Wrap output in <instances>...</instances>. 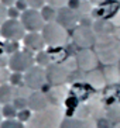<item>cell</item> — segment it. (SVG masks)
I'll return each mask as SVG.
<instances>
[{
  "instance_id": "cell-1",
  "label": "cell",
  "mask_w": 120,
  "mask_h": 128,
  "mask_svg": "<svg viewBox=\"0 0 120 128\" xmlns=\"http://www.w3.org/2000/svg\"><path fill=\"white\" fill-rule=\"evenodd\" d=\"M65 118V111L61 106L51 104L42 111L33 113L27 128H61V124Z\"/></svg>"
},
{
  "instance_id": "cell-2",
  "label": "cell",
  "mask_w": 120,
  "mask_h": 128,
  "mask_svg": "<svg viewBox=\"0 0 120 128\" xmlns=\"http://www.w3.org/2000/svg\"><path fill=\"white\" fill-rule=\"evenodd\" d=\"M95 52L105 65H117L120 62V41L112 37L96 40Z\"/></svg>"
},
{
  "instance_id": "cell-3",
  "label": "cell",
  "mask_w": 120,
  "mask_h": 128,
  "mask_svg": "<svg viewBox=\"0 0 120 128\" xmlns=\"http://www.w3.org/2000/svg\"><path fill=\"white\" fill-rule=\"evenodd\" d=\"M41 35L48 46H64L68 42L67 28H64L56 21L45 24V27L41 31Z\"/></svg>"
},
{
  "instance_id": "cell-4",
  "label": "cell",
  "mask_w": 120,
  "mask_h": 128,
  "mask_svg": "<svg viewBox=\"0 0 120 128\" xmlns=\"http://www.w3.org/2000/svg\"><path fill=\"white\" fill-rule=\"evenodd\" d=\"M35 65V55L30 49H20L9 56V69L11 72L24 73Z\"/></svg>"
},
{
  "instance_id": "cell-5",
  "label": "cell",
  "mask_w": 120,
  "mask_h": 128,
  "mask_svg": "<svg viewBox=\"0 0 120 128\" xmlns=\"http://www.w3.org/2000/svg\"><path fill=\"white\" fill-rule=\"evenodd\" d=\"M27 34L20 18H7L0 26V35L6 41H20Z\"/></svg>"
},
{
  "instance_id": "cell-6",
  "label": "cell",
  "mask_w": 120,
  "mask_h": 128,
  "mask_svg": "<svg viewBox=\"0 0 120 128\" xmlns=\"http://www.w3.org/2000/svg\"><path fill=\"white\" fill-rule=\"evenodd\" d=\"M20 21L27 32H41L47 24L40 10H34V8H27L26 12H23L20 16Z\"/></svg>"
},
{
  "instance_id": "cell-7",
  "label": "cell",
  "mask_w": 120,
  "mask_h": 128,
  "mask_svg": "<svg viewBox=\"0 0 120 128\" xmlns=\"http://www.w3.org/2000/svg\"><path fill=\"white\" fill-rule=\"evenodd\" d=\"M47 83V72L45 68L34 65L27 72H24V84L31 90H40Z\"/></svg>"
},
{
  "instance_id": "cell-8",
  "label": "cell",
  "mask_w": 120,
  "mask_h": 128,
  "mask_svg": "<svg viewBox=\"0 0 120 128\" xmlns=\"http://www.w3.org/2000/svg\"><path fill=\"white\" fill-rule=\"evenodd\" d=\"M72 40L79 48H90L96 44V34L93 32L92 27L88 26H81L74 28V34H72Z\"/></svg>"
},
{
  "instance_id": "cell-9",
  "label": "cell",
  "mask_w": 120,
  "mask_h": 128,
  "mask_svg": "<svg viewBox=\"0 0 120 128\" xmlns=\"http://www.w3.org/2000/svg\"><path fill=\"white\" fill-rule=\"evenodd\" d=\"M47 72V82L52 86H62L69 79L71 72L62 64H51L45 68Z\"/></svg>"
},
{
  "instance_id": "cell-10",
  "label": "cell",
  "mask_w": 120,
  "mask_h": 128,
  "mask_svg": "<svg viewBox=\"0 0 120 128\" xmlns=\"http://www.w3.org/2000/svg\"><path fill=\"white\" fill-rule=\"evenodd\" d=\"M75 58H76V64H78V69H81L83 72H90L93 69H96L98 62H99L96 52L92 51L90 48L79 49Z\"/></svg>"
},
{
  "instance_id": "cell-11",
  "label": "cell",
  "mask_w": 120,
  "mask_h": 128,
  "mask_svg": "<svg viewBox=\"0 0 120 128\" xmlns=\"http://www.w3.org/2000/svg\"><path fill=\"white\" fill-rule=\"evenodd\" d=\"M120 12V3L117 0H103L102 3L96 6V8L92 10L95 18H103L109 20L113 18L117 13Z\"/></svg>"
},
{
  "instance_id": "cell-12",
  "label": "cell",
  "mask_w": 120,
  "mask_h": 128,
  "mask_svg": "<svg viewBox=\"0 0 120 128\" xmlns=\"http://www.w3.org/2000/svg\"><path fill=\"white\" fill-rule=\"evenodd\" d=\"M58 24L64 27V28H75V27L79 26V21H81V16L72 10L71 7H61L58 8V13H56V20H55Z\"/></svg>"
},
{
  "instance_id": "cell-13",
  "label": "cell",
  "mask_w": 120,
  "mask_h": 128,
  "mask_svg": "<svg viewBox=\"0 0 120 128\" xmlns=\"http://www.w3.org/2000/svg\"><path fill=\"white\" fill-rule=\"evenodd\" d=\"M51 103H49L47 94L41 90H34L33 93L28 96V108L33 111V113H37V111H42L47 107H49Z\"/></svg>"
},
{
  "instance_id": "cell-14",
  "label": "cell",
  "mask_w": 120,
  "mask_h": 128,
  "mask_svg": "<svg viewBox=\"0 0 120 128\" xmlns=\"http://www.w3.org/2000/svg\"><path fill=\"white\" fill-rule=\"evenodd\" d=\"M23 44L27 49H30L31 52H35V54L45 49V45H47L41 32H27L23 38Z\"/></svg>"
},
{
  "instance_id": "cell-15",
  "label": "cell",
  "mask_w": 120,
  "mask_h": 128,
  "mask_svg": "<svg viewBox=\"0 0 120 128\" xmlns=\"http://www.w3.org/2000/svg\"><path fill=\"white\" fill-rule=\"evenodd\" d=\"M92 30L96 34V40L107 38V37H112L113 31H114V24L112 21H109V20L96 18V21L92 24Z\"/></svg>"
},
{
  "instance_id": "cell-16",
  "label": "cell",
  "mask_w": 120,
  "mask_h": 128,
  "mask_svg": "<svg viewBox=\"0 0 120 128\" xmlns=\"http://www.w3.org/2000/svg\"><path fill=\"white\" fill-rule=\"evenodd\" d=\"M61 128H98V124L93 118H76L65 117Z\"/></svg>"
},
{
  "instance_id": "cell-17",
  "label": "cell",
  "mask_w": 120,
  "mask_h": 128,
  "mask_svg": "<svg viewBox=\"0 0 120 128\" xmlns=\"http://www.w3.org/2000/svg\"><path fill=\"white\" fill-rule=\"evenodd\" d=\"M85 82H86L92 89H95V90H102V89H105V86L107 84L103 72L98 70V69L86 72V75H85Z\"/></svg>"
},
{
  "instance_id": "cell-18",
  "label": "cell",
  "mask_w": 120,
  "mask_h": 128,
  "mask_svg": "<svg viewBox=\"0 0 120 128\" xmlns=\"http://www.w3.org/2000/svg\"><path fill=\"white\" fill-rule=\"evenodd\" d=\"M45 94H47L49 103L54 102L55 106H61V103H64L67 100V89L64 87V84L62 86H54L48 93Z\"/></svg>"
},
{
  "instance_id": "cell-19",
  "label": "cell",
  "mask_w": 120,
  "mask_h": 128,
  "mask_svg": "<svg viewBox=\"0 0 120 128\" xmlns=\"http://www.w3.org/2000/svg\"><path fill=\"white\" fill-rule=\"evenodd\" d=\"M105 79L107 84H119L120 83V68L119 65H106L105 70H103Z\"/></svg>"
},
{
  "instance_id": "cell-20",
  "label": "cell",
  "mask_w": 120,
  "mask_h": 128,
  "mask_svg": "<svg viewBox=\"0 0 120 128\" xmlns=\"http://www.w3.org/2000/svg\"><path fill=\"white\" fill-rule=\"evenodd\" d=\"M16 97V87L11 86L10 83L0 84V104H9L13 103Z\"/></svg>"
},
{
  "instance_id": "cell-21",
  "label": "cell",
  "mask_w": 120,
  "mask_h": 128,
  "mask_svg": "<svg viewBox=\"0 0 120 128\" xmlns=\"http://www.w3.org/2000/svg\"><path fill=\"white\" fill-rule=\"evenodd\" d=\"M47 52L49 54L52 64H62V62L68 58L67 54H65L64 46H49V48L47 49Z\"/></svg>"
},
{
  "instance_id": "cell-22",
  "label": "cell",
  "mask_w": 120,
  "mask_h": 128,
  "mask_svg": "<svg viewBox=\"0 0 120 128\" xmlns=\"http://www.w3.org/2000/svg\"><path fill=\"white\" fill-rule=\"evenodd\" d=\"M41 13L42 18H44L45 23H52L56 20V13H58V8L52 7V6H49V4H45L44 7L40 10Z\"/></svg>"
},
{
  "instance_id": "cell-23",
  "label": "cell",
  "mask_w": 120,
  "mask_h": 128,
  "mask_svg": "<svg viewBox=\"0 0 120 128\" xmlns=\"http://www.w3.org/2000/svg\"><path fill=\"white\" fill-rule=\"evenodd\" d=\"M51 64H52L51 56H49V54L47 52L45 49H42V51L35 54V65L41 66V68H47V66L51 65Z\"/></svg>"
},
{
  "instance_id": "cell-24",
  "label": "cell",
  "mask_w": 120,
  "mask_h": 128,
  "mask_svg": "<svg viewBox=\"0 0 120 128\" xmlns=\"http://www.w3.org/2000/svg\"><path fill=\"white\" fill-rule=\"evenodd\" d=\"M106 116L110 121L113 122H119L120 121V103L117 102L116 104H110L109 108L106 110Z\"/></svg>"
},
{
  "instance_id": "cell-25",
  "label": "cell",
  "mask_w": 120,
  "mask_h": 128,
  "mask_svg": "<svg viewBox=\"0 0 120 128\" xmlns=\"http://www.w3.org/2000/svg\"><path fill=\"white\" fill-rule=\"evenodd\" d=\"M2 113H3V118H4V120H9V118H17V113H19V110L14 107L13 103H9V104H3V106H2Z\"/></svg>"
},
{
  "instance_id": "cell-26",
  "label": "cell",
  "mask_w": 120,
  "mask_h": 128,
  "mask_svg": "<svg viewBox=\"0 0 120 128\" xmlns=\"http://www.w3.org/2000/svg\"><path fill=\"white\" fill-rule=\"evenodd\" d=\"M0 128H27L24 122H21L17 118H9V120H3Z\"/></svg>"
},
{
  "instance_id": "cell-27",
  "label": "cell",
  "mask_w": 120,
  "mask_h": 128,
  "mask_svg": "<svg viewBox=\"0 0 120 128\" xmlns=\"http://www.w3.org/2000/svg\"><path fill=\"white\" fill-rule=\"evenodd\" d=\"M11 86L19 87L21 84H24V73H20V72H11L10 75V80H9Z\"/></svg>"
},
{
  "instance_id": "cell-28",
  "label": "cell",
  "mask_w": 120,
  "mask_h": 128,
  "mask_svg": "<svg viewBox=\"0 0 120 128\" xmlns=\"http://www.w3.org/2000/svg\"><path fill=\"white\" fill-rule=\"evenodd\" d=\"M4 45H6V54L9 56L13 55L14 52H17V51H20L19 41H4Z\"/></svg>"
},
{
  "instance_id": "cell-29",
  "label": "cell",
  "mask_w": 120,
  "mask_h": 128,
  "mask_svg": "<svg viewBox=\"0 0 120 128\" xmlns=\"http://www.w3.org/2000/svg\"><path fill=\"white\" fill-rule=\"evenodd\" d=\"M13 104L17 110H24V108H28V97H14L13 100Z\"/></svg>"
},
{
  "instance_id": "cell-30",
  "label": "cell",
  "mask_w": 120,
  "mask_h": 128,
  "mask_svg": "<svg viewBox=\"0 0 120 128\" xmlns=\"http://www.w3.org/2000/svg\"><path fill=\"white\" fill-rule=\"evenodd\" d=\"M31 116H33V111H31L30 108H24V110H20L19 113H17V120H20L21 122H28L31 118Z\"/></svg>"
},
{
  "instance_id": "cell-31",
  "label": "cell",
  "mask_w": 120,
  "mask_h": 128,
  "mask_svg": "<svg viewBox=\"0 0 120 128\" xmlns=\"http://www.w3.org/2000/svg\"><path fill=\"white\" fill-rule=\"evenodd\" d=\"M62 65H64V66H65V68H67L69 72H74L76 68H78V64H76V58H74V56H68L67 59L62 62Z\"/></svg>"
},
{
  "instance_id": "cell-32",
  "label": "cell",
  "mask_w": 120,
  "mask_h": 128,
  "mask_svg": "<svg viewBox=\"0 0 120 128\" xmlns=\"http://www.w3.org/2000/svg\"><path fill=\"white\" fill-rule=\"evenodd\" d=\"M26 2L28 4V8H34V10H41L47 4L45 0H26Z\"/></svg>"
},
{
  "instance_id": "cell-33",
  "label": "cell",
  "mask_w": 120,
  "mask_h": 128,
  "mask_svg": "<svg viewBox=\"0 0 120 128\" xmlns=\"http://www.w3.org/2000/svg\"><path fill=\"white\" fill-rule=\"evenodd\" d=\"M11 70L7 68H0V84H6L10 80Z\"/></svg>"
},
{
  "instance_id": "cell-34",
  "label": "cell",
  "mask_w": 120,
  "mask_h": 128,
  "mask_svg": "<svg viewBox=\"0 0 120 128\" xmlns=\"http://www.w3.org/2000/svg\"><path fill=\"white\" fill-rule=\"evenodd\" d=\"M45 2H47V4H49V6H52L55 8H61V7H65L69 0H45Z\"/></svg>"
},
{
  "instance_id": "cell-35",
  "label": "cell",
  "mask_w": 120,
  "mask_h": 128,
  "mask_svg": "<svg viewBox=\"0 0 120 128\" xmlns=\"http://www.w3.org/2000/svg\"><path fill=\"white\" fill-rule=\"evenodd\" d=\"M7 16H9V18H20L21 12L16 6H11V7L7 8Z\"/></svg>"
},
{
  "instance_id": "cell-36",
  "label": "cell",
  "mask_w": 120,
  "mask_h": 128,
  "mask_svg": "<svg viewBox=\"0 0 120 128\" xmlns=\"http://www.w3.org/2000/svg\"><path fill=\"white\" fill-rule=\"evenodd\" d=\"M9 18V16H7V7L4 6V4L0 3V26L6 21V20Z\"/></svg>"
},
{
  "instance_id": "cell-37",
  "label": "cell",
  "mask_w": 120,
  "mask_h": 128,
  "mask_svg": "<svg viewBox=\"0 0 120 128\" xmlns=\"http://www.w3.org/2000/svg\"><path fill=\"white\" fill-rule=\"evenodd\" d=\"M16 7L19 8L20 12H26L27 8H28V4H27V2L26 0H17V2H16V4H14Z\"/></svg>"
},
{
  "instance_id": "cell-38",
  "label": "cell",
  "mask_w": 120,
  "mask_h": 128,
  "mask_svg": "<svg viewBox=\"0 0 120 128\" xmlns=\"http://www.w3.org/2000/svg\"><path fill=\"white\" fill-rule=\"evenodd\" d=\"M0 68H9V56L6 54L0 55Z\"/></svg>"
},
{
  "instance_id": "cell-39",
  "label": "cell",
  "mask_w": 120,
  "mask_h": 128,
  "mask_svg": "<svg viewBox=\"0 0 120 128\" xmlns=\"http://www.w3.org/2000/svg\"><path fill=\"white\" fill-rule=\"evenodd\" d=\"M16 2H17V0H0V3L4 4V6H6L7 8H9V7H11V6H14Z\"/></svg>"
},
{
  "instance_id": "cell-40",
  "label": "cell",
  "mask_w": 120,
  "mask_h": 128,
  "mask_svg": "<svg viewBox=\"0 0 120 128\" xmlns=\"http://www.w3.org/2000/svg\"><path fill=\"white\" fill-rule=\"evenodd\" d=\"M4 54H6V45H4V41H0V55H4Z\"/></svg>"
},
{
  "instance_id": "cell-41",
  "label": "cell",
  "mask_w": 120,
  "mask_h": 128,
  "mask_svg": "<svg viewBox=\"0 0 120 128\" xmlns=\"http://www.w3.org/2000/svg\"><path fill=\"white\" fill-rule=\"evenodd\" d=\"M3 113H2V104H0V124H2V121H3Z\"/></svg>"
},
{
  "instance_id": "cell-42",
  "label": "cell",
  "mask_w": 120,
  "mask_h": 128,
  "mask_svg": "<svg viewBox=\"0 0 120 128\" xmlns=\"http://www.w3.org/2000/svg\"><path fill=\"white\" fill-rule=\"evenodd\" d=\"M113 128H120V121H119V122H116V125H114Z\"/></svg>"
},
{
  "instance_id": "cell-43",
  "label": "cell",
  "mask_w": 120,
  "mask_h": 128,
  "mask_svg": "<svg viewBox=\"0 0 120 128\" xmlns=\"http://www.w3.org/2000/svg\"><path fill=\"white\" fill-rule=\"evenodd\" d=\"M119 68H120V62H119Z\"/></svg>"
},
{
  "instance_id": "cell-44",
  "label": "cell",
  "mask_w": 120,
  "mask_h": 128,
  "mask_svg": "<svg viewBox=\"0 0 120 128\" xmlns=\"http://www.w3.org/2000/svg\"><path fill=\"white\" fill-rule=\"evenodd\" d=\"M0 38H2V35H0Z\"/></svg>"
}]
</instances>
